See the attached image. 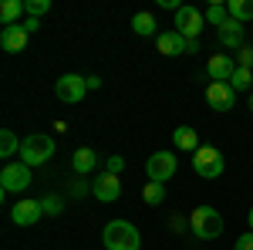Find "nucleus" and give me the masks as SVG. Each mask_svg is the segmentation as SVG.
<instances>
[{"instance_id":"cd10ccee","label":"nucleus","mask_w":253,"mask_h":250,"mask_svg":"<svg viewBox=\"0 0 253 250\" xmlns=\"http://www.w3.org/2000/svg\"><path fill=\"white\" fill-rule=\"evenodd\" d=\"M122 169H125V159H122V155H108V162H105V173L118 176Z\"/></svg>"},{"instance_id":"f03ea898","label":"nucleus","mask_w":253,"mask_h":250,"mask_svg":"<svg viewBox=\"0 0 253 250\" xmlns=\"http://www.w3.org/2000/svg\"><path fill=\"white\" fill-rule=\"evenodd\" d=\"M189 230L199 237V240H216L223 233V216L213 206H196L189 213Z\"/></svg>"},{"instance_id":"a211bd4d","label":"nucleus","mask_w":253,"mask_h":250,"mask_svg":"<svg viewBox=\"0 0 253 250\" xmlns=\"http://www.w3.org/2000/svg\"><path fill=\"white\" fill-rule=\"evenodd\" d=\"M27 0H3L0 3V24L3 27H10V24H17L20 14H27V7H24Z\"/></svg>"},{"instance_id":"9b49d317","label":"nucleus","mask_w":253,"mask_h":250,"mask_svg":"<svg viewBox=\"0 0 253 250\" xmlns=\"http://www.w3.org/2000/svg\"><path fill=\"white\" fill-rule=\"evenodd\" d=\"M91 193H95V200H101V203H115L118 196H122V183H118V176L101 173V176L95 179Z\"/></svg>"},{"instance_id":"473e14b6","label":"nucleus","mask_w":253,"mask_h":250,"mask_svg":"<svg viewBox=\"0 0 253 250\" xmlns=\"http://www.w3.org/2000/svg\"><path fill=\"white\" fill-rule=\"evenodd\" d=\"M199 51V41H186V54H196Z\"/></svg>"},{"instance_id":"6ab92c4d","label":"nucleus","mask_w":253,"mask_h":250,"mask_svg":"<svg viewBox=\"0 0 253 250\" xmlns=\"http://www.w3.org/2000/svg\"><path fill=\"white\" fill-rule=\"evenodd\" d=\"M132 31L142 34V38H149V34H156V14H149V10H142L132 17Z\"/></svg>"},{"instance_id":"393cba45","label":"nucleus","mask_w":253,"mask_h":250,"mask_svg":"<svg viewBox=\"0 0 253 250\" xmlns=\"http://www.w3.org/2000/svg\"><path fill=\"white\" fill-rule=\"evenodd\" d=\"M24 7H27V17H44L51 10V0H27Z\"/></svg>"},{"instance_id":"dca6fc26","label":"nucleus","mask_w":253,"mask_h":250,"mask_svg":"<svg viewBox=\"0 0 253 250\" xmlns=\"http://www.w3.org/2000/svg\"><path fill=\"white\" fill-rule=\"evenodd\" d=\"M71 166H75V173H78V176L91 173V169L98 166V155H95V149H88V146L75 149V155H71Z\"/></svg>"},{"instance_id":"6e6552de","label":"nucleus","mask_w":253,"mask_h":250,"mask_svg":"<svg viewBox=\"0 0 253 250\" xmlns=\"http://www.w3.org/2000/svg\"><path fill=\"white\" fill-rule=\"evenodd\" d=\"M175 169H179V162H175L172 152H152L149 155V162H145V173H149V183H166V179H172Z\"/></svg>"},{"instance_id":"c85d7f7f","label":"nucleus","mask_w":253,"mask_h":250,"mask_svg":"<svg viewBox=\"0 0 253 250\" xmlns=\"http://www.w3.org/2000/svg\"><path fill=\"white\" fill-rule=\"evenodd\" d=\"M233 250H253V230H247L243 237H236Z\"/></svg>"},{"instance_id":"2eb2a0df","label":"nucleus","mask_w":253,"mask_h":250,"mask_svg":"<svg viewBox=\"0 0 253 250\" xmlns=\"http://www.w3.org/2000/svg\"><path fill=\"white\" fill-rule=\"evenodd\" d=\"M219 44H223V48H233V51H240V48H243V24L230 17L223 27H219Z\"/></svg>"},{"instance_id":"4468645a","label":"nucleus","mask_w":253,"mask_h":250,"mask_svg":"<svg viewBox=\"0 0 253 250\" xmlns=\"http://www.w3.org/2000/svg\"><path fill=\"white\" fill-rule=\"evenodd\" d=\"M206 71H210V78L213 81H230L236 71V61L230 58V54H213L210 58V64H206Z\"/></svg>"},{"instance_id":"423d86ee","label":"nucleus","mask_w":253,"mask_h":250,"mask_svg":"<svg viewBox=\"0 0 253 250\" xmlns=\"http://www.w3.org/2000/svg\"><path fill=\"white\" fill-rule=\"evenodd\" d=\"M31 186V166H24V162H7L3 166V173H0V193L7 196V193H20Z\"/></svg>"},{"instance_id":"c756f323","label":"nucleus","mask_w":253,"mask_h":250,"mask_svg":"<svg viewBox=\"0 0 253 250\" xmlns=\"http://www.w3.org/2000/svg\"><path fill=\"white\" fill-rule=\"evenodd\" d=\"M84 193H91V186H88L84 179H75V186H71V196L78 200V196H84Z\"/></svg>"},{"instance_id":"1a4fd4ad","label":"nucleus","mask_w":253,"mask_h":250,"mask_svg":"<svg viewBox=\"0 0 253 250\" xmlns=\"http://www.w3.org/2000/svg\"><path fill=\"white\" fill-rule=\"evenodd\" d=\"M206 105L213 108V112H230L236 105V92L230 81H210V88H206Z\"/></svg>"},{"instance_id":"a878e982","label":"nucleus","mask_w":253,"mask_h":250,"mask_svg":"<svg viewBox=\"0 0 253 250\" xmlns=\"http://www.w3.org/2000/svg\"><path fill=\"white\" fill-rule=\"evenodd\" d=\"M41 206H44V216H58V213L64 210V203H61L58 196H44V200H41Z\"/></svg>"},{"instance_id":"b1692460","label":"nucleus","mask_w":253,"mask_h":250,"mask_svg":"<svg viewBox=\"0 0 253 250\" xmlns=\"http://www.w3.org/2000/svg\"><path fill=\"white\" fill-rule=\"evenodd\" d=\"M230 85H233V92H247V88L253 85V71L250 68H236L233 78H230Z\"/></svg>"},{"instance_id":"4be33fe9","label":"nucleus","mask_w":253,"mask_h":250,"mask_svg":"<svg viewBox=\"0 0 253 250\" xmlns=\"http://www.w3.org/2000/svg\"><path fill=\"white\" fill-rule=\"evenodd\" d=\"M20 149V142H17V135L10 132V129H3L0 132V159H10V155Z\"/></svg>"},{"instance_id":"bb28decb","label":"nucleus","mask_w":253,"mask_h":250,"mask_svg":"<svg viewBox=\"0 0 253 250\" xmlns=\"http://www.w3.org/2000/svg\"><path fill=\"white\" fill-rule=\"evenodd\" d=\"M236 68H250L253 71V48L250 44H243V48L236 51Z\"/></svg>"},{"instance_id":"9d476101","label":"nucleus","mask_w":253,"mask_h":250,"mask_svg":"<svg viewBox=\"0 0 253 250\" xmlns=\"http://www.w3.org/2000/svg\"><path fill=\"white\" fill-rule=\"evenodd\" d=\"M10 216H14L17 227H34L41 216H44V206H41V200H20L17 206L10 210Z\"/></svg>"},{"instance_id":"f3484780","label":"nucleus","mask_w":253,"mask_h":250,"mask_svg":"<svg viewBox=\"0 0 253 250\" xmlns=\"http://www.w3.org/2000/svg\"><path fill=\"white\" fill-rule=\"evenodd\" d=\"M172 142L182 152H196V149H199V135H196V129H189V125H179L172 132Z\"/></svg>"},{"instance_id":"72a5a7b5","label":"nucleus","mask_w":253,"mask_h":250,"mask_svg":"<svg viewBox=\"0 0 253 250\" xmlns=\"http://www.w3.org/2000/svg\"><path fill=\"white\" fill-rule=\"evenodd\" d=\"M247 223H250V230H253V206H250V213H247Z\"/></svg>"},{"instance_id":"f704fd0d","label":"nucleus","mask_w":253,"mask_h":250,"mask_svg":"<svg viewBox=\"0 0 253 250\" xmlns=\"http://www.w3.org/2000/svg\"><path fill=\"white\" fill-rule=\"evenodd\" d=\"M250 112H253V95H250Z\"/></svg>"},{"instance_id":"0eeeda50","label":"nucleus","mask_w":253,"mask_h":250,"mask_svg":"<svg viewBox=\"0 0 253 250\" xmlns=\"http://www.w3.org/2000/svg\"><path fill=\"white\" fill-rule=\"evenodd\" d=\"M203 27H206V14L196 10V7H182V10L175 14V31H179L186 41H199Z\"/></svg>"},{"instance_id":"2f4dec72","label":"nucleus","mask_w":253,"mask_h":250,"mask_svg":"<svg viewBox=\"0 0 253 250\" xmlns=\"http://www.w3.org/2000/svg\"><path fill=\"white\" fill-rule=\"evenodd\" d=\"M95 88H101V78L91 75V78H88V92H95Z\"/></svg>"},{"instance_id":"5701e85b","label":"nucleus","mask_w":253,"mask_h":250,"mask_svg":"<svg viewBox=\"0 0 253 250\" xmlns=\"http://www.w3.org/2000/svg\"><path fill=\"white\" fill-rule=\"evenodd\" d=\"M142 200H145V206H159V203L166 200V186H162V183H149V186L142 190Z\"/></svg>"},{"instance_id":"39448f33","label":"nucleus","mask_w":253,"mask_h":250,"mask_svg":"<svg viewBox=\"0 0 253 250\" xmlns=\"http://www.w3.org/2000/svg\"><path fill=\"white\" fill-rule=\"evenodd\" d=\"M54 95L64 101V105H78L81 98L88 95V78L81 75H61L54 81Z\"/></svg>"},{"instance_id":"7c9ffc66","label":"nucleus","mask_w":253,"mask_h":250,"mask_svg":"<svg viewBox=\"0 0 253 250\" xmlns=\"http://www.w3.org/2000/svg\"><path fill=\"white\" fill-rule=\"evenodd\" d=\"M20 27H24L27 34H34V31L41 27V20H38V17H27V20H20Z\"/></svg>"},{"instance_id":"aec40b11","label":"nucleus","mask_w":253,"mask_h":250,"mask_svg":"<svg viewBox=\"0 0 253 250\" xmlns=\"http://www.w3.org/2000/svg\"><path fill=\"white\" fill-rule=\"evenodd\" d=\"M226 7H230V17L240 20V24L243 20H253V0H230Z\"/></svg>"},{"instance_id":"f257e3e1","label":"nucleus","mask_w":253,"mask_h":250,"mask_svg":"<svg viewBox=\"0 0 253 250\" xmlns=\"http://www.w3.org/2000/svg\"><path fill=\"white\" fill-rule=\"evenodd\" d=\"M101 244H105V250H138L142 233L128 220H108L105 230H101Z\"/></svg>"},{"instance_id":"7ed1b4c3","label":"nucleus","mask_w":253,"mask_h":250,"mask_svg":"<svg viewBox=\"0 0 253 250\" xmlns=\"http://www.w3.org/2000/svg\"><path fill=\"white\" fill-rule=\"evenodd\" d=\"M51 155H54V139H51V135L34 132V135H27V139L20 142V162H24V166H44Z\"/></svg>"},{"instance_id":"ddd939ff","label":"nucleus","mask_w":253,"mask_h":250,"mask_svg":"<svg viewBox=\"0 0 253 250\" xmlns=\"http://www.w3.org/2000/svg\"><path fill=\"white\" fill-rule=\"evenodd\" d=\"M156 48H159V54H166V58H179V54H186V38L179 31H162L156 38Z\"/></svg>"},{"instance_id":"20e7f679","label":"nucleus","mask_w":253,"mask_h":250,"mask_svg":"<svg viewBox=\"0 0 253 250\" xmlns=\"http://www.w3.org/2000/svg\"><path fill=\"white\" fill-rule=\"evenodd\" d=\"M193 169L199 179H219L223 169H226V159L216 146H199L193 152Z\"/></svg>"},{"instance_id":"412c9836","label":"nucleus","mask_w":253,"mask_h":250,"mask_svg":"<svg viewBox=\"0 0 253 250\" xmlns=\"http://www.w3.org/2000/svg\"><path fill=\"white\" fill-rule=\"evenodd\" d=\"M226 20H230V7H226V3H210V10H206V24L223 27Z\"/></svg>"},{"instance_id":"f8f14e48","label":"nucleus","mask_w":253,"mask_h":250,"mask_svg":"<svg viewBox=\"0 0 253 250\" xmlns=\"http://www.w3.org/2000/svg\"><path fill=\"white\" fill-rule=\"evenodd\" d=\"M27 41H31V34H27L20 24H10V27L0 31V48L10 51V54H20V51L27 48Z\"/></svg>"}]
</instances>
